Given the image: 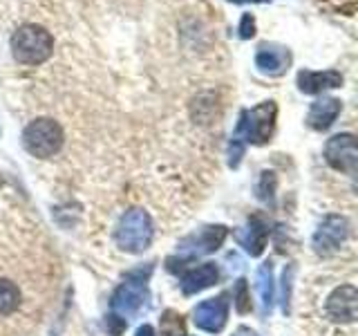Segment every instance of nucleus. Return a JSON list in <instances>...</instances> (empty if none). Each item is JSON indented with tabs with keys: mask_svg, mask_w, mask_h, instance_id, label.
<instances>
[{
	"mask_svg": "<svg viewBox=\"0 0 358 336\" xmlns=\"http://www.w3.org/2000/svg\"><path fill=\"white\" fill-rule=\"evenodd\" d=\"M275 117H278V106L273 101H262L260 106L240 112L238 128H235L229 144V166L233 168L240 166L246 144L262 146L271 139L275 128Z\"/></svg>",
	"mask_w": 358,
	"mask_h": 336,
	"instance_id": "nucleus-1",
	"label": "nucleus"
},
{
	"mask_svg": "<svg viewBox=\"0 0 358 336\" xmlns=\"http://www.w3.org/2000/svg\"><path fill=\"white\" fill-rule=\"evenodd\" d=\"M54 38L41 25H22L11 36V54L22 65H41L52 56Z\"/></svg>",
	"mask_w": 358,
	"mask_h": 336,
	"instance_id": "nucleus-2",
	"label": "nucleus"
},
{
	"mask_svg": "<svg viewBox=\"0 0 358 336\" xmlns=\"http://www.w3.org/2000/svg\"><path fill=\"white\" fill-rule=\"evenodd\" d=\"M115 238L119 249L128 253H141L152 242V220L143 209H130L121 216Z\"/></svg>",
	"mask_w": 358,
	"mask_h": 336,
	"instance_id": "nucleus-3",
	"label": "nucleus"
},
{
	"mask_svg": "<svg viewBox=\"0 0 358 336\" xmlns=\"http://www.w3.org/2000/svg\"><path fill=\"white\" fill-rule=\"evenodd\" d=\"M63 128L54 119H34L27 123V128L22 130V146L25 150L38 160H50L63 148Z\"/></svg>",
	"mask_w": 358,
	"mask_h": 336,
	"instance_id": "nucleus-4",
	"label": "nucleus"
},
{
	"mask_svg": "<svg viewBox=\"0 0 358 336\" xmlns=\"http://www.w3.org/2000/svg\"><path fill=\"white\" fill-rule=\"evenodd\" d=\"M148 285H145V278L130 276L126 278V283H121L119 289L112 296V312L121 318H132L143 309V305L148 302Z\"/></svg>",
	"mask_w": 358,
	"mask_h": 336,
	"instance_id": "nucleus-5",
	"label": "nucleus"
},
{
	"mask_svg": "<svg viewBox=\"0 0 358 336\" xmlns=\"http://www.w3.org/2000/svg\"><path fill=\"white\" fill-rule=\"evenodd\" d=\"M227 227L222 224H215V227H204L199 233L188 235L186 240L179 242V260L188 262V260H195L199 255H206L217 251L222 242L227 240Z\"/></svg>",
	"mask_w": 358,
	"mask_h": 336,
	"instance_id": "nucleus-6",
	"label": "nucleus"
},
{
	"mask_svg": "<svg viewBox=\"0 0 358 336\" xmlns=\"http://www.w3.org/2000/svg\"><path fill=\"white\" fill-rule=\"evenodd\" d=\"M324 160L334 168L347 175H356L358 168V150H356V137L350 132L336 134L324 144Z\"/></svg>",
	"mask_w": 358,
	"mask_h": 336,
	"instance_id": "nucleus-7",
	"label": "nucleus"
},
{
	"mask_svg": "<svg viewBox=\"0 0 358 336\" xmlns=\"http://www.w3.org/2000/svg\"><path fill=\"white\" fill-rule=\"evenodd\" d=\"M350 235V224L343 216H327L313 233V251L320 255H331L343 246Z\"/></svg>",
	"mask_w": 358,
	"mask_h": 336,
	"instance_id": "nucleus-8",
	"label": "nucleus"
},
{
	"mask_svg": "<svg viewBox=\"0 0 358 336\" xmlns=\"http://www.w3.org/2000/svg\"><path fill=\"white\" fill-rule=\"evenodd\" d=\"M229 318V300L227 294H222L217 298H208L204 302H199L193 312V321L199 330L210 332V334H217L224 330Z\"/></svg>",
	"mask_w": 358,
	"mask_h": 336,
	"instance_id": "nucleus-9",
	"label": "nucleus"
},
{
	"mask_svg": "<svg viewBox=\"0 0 358 336\" xmlns=\"http://www.w3.org/2000/svg\"><path fill=\"white\" fill-rule=\"evenodd\" d=\"M327 314L336 323H354L358 316V291L354 285H343L327 298Z\"/></svg>",
	"mask_w": 358,
	"mask_h": 336,
	"instance_id": "nucleus-10",
	"label": "nucleus"
},
{
	"mask_svg": "<svg viewBox=\"0 0 358 336\" xmlns=\"http://www.w3.org/2000/svg\"><path fill=\"white\" fill-rule=\"evenodd\" d=\"M289 63H291V54L287 48H282V45L262 43L255 52V65L262 74L280 76L287 72Z\"/></svg>",
	"mask_w": 358,
	"mask_h": 336,
	"instance_id": "nucleus-11",
	"label": "nucleus"
},
{
	"mask_svg": "<svg viewBox=\"0 0 358 336\" xmlns=\"http://www.w3.org/2000/svg\"><path fill=\"white\" fill-rule=\"evenodd\" d=\"M266 238H268V227H266V222L257 216L251 218L244 229L235 231V240H238L240 246H244V251L251 253L253 258L262 255L266 246Z\"/></svg>",
	"mask_w": 358,
	"mask_h": 336,
	"instance_id": "nucleus-12",
	"label": "nucleus"
},
{
	"mask_svg": "<svg viewBox=\"0 0 358 336\" xmlns=\"http://www.w3.org/2000/svg\"><path fill=\"white\" fill-rule=\"evenodd\" d=\"M341 85H343V74L336 70H324V72L302 70L298 74V88L305 94H320L324 90H334Z\"/></svg>",
	"mask_w": 358,
	"mask_h": 336,
	"instance_id": "nucleus-13",
	"label": "nucleus"
},
{
	"mask_svg": "<svg viewBox=\"0 0 358 336\" xmlns=\"http://www.w3.org/2000/svg\"><path fill=\"white\" fill-rule=\"evenodd\" d=\"M343 110V104L338 99H331V97H324V99H318L316 104H311L309 108V115H307V126L311 130H327L331 123L336 121V117L341 115Z\"/></svg>",
	"mask_w": 358,
	"mask_h": 336,
	"instance_id": "nucleus-14",
	"label": "nucleus"
},
{
	"mask_svg": "<svg viewBox=\"0 0 358 336\" xmlns=\"http://www.w3.org/2000/svg\"><path fill=\"white\" fill-rule=\"evenodd\" d=\"M217 278H220V269L213 262H204V265H199V267L190 269V272L184 274V278H182V291H184L186 296L199 294V291H204V289L215 285Z\"/></svg>",
	"mask_w": 358,
	"mask_h": 336,
	"instance_id": "nucleus-15",
	"label": "nucleus"
},
{
	"mask_svg": "<svg viewBox=\"0 0 358 336\" xmlns=\"http://www.w3.org/2000/svg\"><path fill=\"white\" fill-rule=\"evenodd\" d=\"M257 294L262 302V314L266 316L273 307V265L264 262L257 269Z\"/></svg>",
	"mask_w": 358,
	"mask_h": 336,
	"instance_id": "nucleus-16",
	"label": "nucleus"
},
{
	"mask_svg": "<svg viewBox=\"0 0 358 336\" xmlns=\"http://www.w3.org/2000/svg\"><path fill=\"white\" fill-rule=\"evenodd\" d=\"M20 305V291L9 280H0V316L16 312Z\"/></svg>",
	"mask_w": 358,
	"mask_h": 336,
	"instance_id": "nucleus-17",
	"label": "nucleus"
},
{
	"mask_svg": "<svg viewBox=\"0 0 358 336\" xmlns=\"http://www.w3.org/2000/svg\"><path fill=\"white\" fill-rule=\"evenodd\" d=\"M162 334L164 336H186V325L182 314H177L173 309L164 312L162 316Z\"/></svg>",
	"mask_w": 358,
	"mask_h": 336,
	"instance_id": "nucleus-18",
	"label": "nucleus"
},
{
	"mask_svg": "<svg viewBox=\"0 0 358 336\" xmlns=\"http://www.w3.org/2000/svg\"><path fill=\"white\" fill-rule=\"evenodd\" d=\"M233 298H235V307H238L240 314H246L251 309V296H249V285H246V280L240 278L238 285H235V291H233Z\"/></svg>",
	"mask_w": 358,
	"mask_h": 336,
	"instance_id": "nucleus-19",
	"label": "nucleus"
},
{
	"mask_svg": "<svg viewBox=\"0 0 358 336\" xmlns=\"http://www.w3.org/2000/svg\"><path fill=\"white\" fill-rule=\"evenodd\" d=\"M271 179H275V177H273V173H268V171H264L262 177H260V186H257V197L264 200V202H268V200L273 197V186L275 184L268 186V182H271Z\"/></svg>",
	"mask_w": 358,
	"mask_h": 336,
	"instance_id": "nucleus-20",
	"label": "nucleus"
},
{
	"mask_svg": "<svg viewBox=\"0 0 358 336\" xmlns=\"http://www.w3.org/2000/svg\"><path fill=\"white\" fill-rule=\"evenodd\" d=\"M240 36L242 38H251L255 36V18L251 14H244L240 20Z\"/></svg>",
	"mask_w": 358,
	"mask_h": 336,
	"instance_id": "nucleus-21",
	"label": "nucleus"
},
{
	"mask_svg": "<svg viewBox=\"0 0 358 336\" xmlns=\"http://www.w3.org/2000/svg\"><path fill=\"white\" fill-rule=\"evenodd\" d=\"M291 276H294V267H289V269H285V276H282V309L287 312L289 309V283H291Z\"/></svg>",
	"mask_w": 358,
	"mask_h": 336,
	"instance_id": "nucleus-22",
	"label": "nucleus"
},
{
	"mask_svg": "<svg viewBox=\"0 0 358 336\" xmlns=\"http://www.w3.org/2000/svg\"><path fill=\"white\" fill-rule=\"evenodd\" d=\"M106 325H108V328H110L112 336H119V334H121L123 330H126V318H119L117 314H115V316H108Z\"/></svg>",
	"mask_w": 358,
	"mask_h": 336,
	"instance_id": "nucleus-23",
	"label": "nucleus"
},
{
	"mask_svg": "<svg viewBox=\"0 0 358 336\" xmlns=\"http://www.w3.org/2000/svg\"><path fill=\"white\" fill-rule=\"evenodd\" d=\"M134 336H157V334H155V330L150 328V325H141V328L137 330V334H134Z\"/></svg>",
	"mask_w": 358,
	"mask_h": 336,
	"instance_id": "nucleus-24",
	"label": "nucleus"
},
{
	"mask_svg": "<svg viewBox=\"0 0 358 336\" xmlns=\"http://www.w3.org/2000/svg\"><path fill=\"white\" fill-rule=\"evenodd\" d=\"M229 3H233V5H249V3H271V0H229Z\"/></svg>",
	"mask_w": 358,
	"mask_h": 336,
	"instance_id": "nucleus-25",
	"label": "nucleus"
},
{
	"mask_svg": "<svg viewBox=\"0 0 358 336\" xmlns=\"http://www.w3.org/2000/svg\"><path fill=\"white\" fill-rule=\"evenodd\" d=\"M233 336H257V334L249 328H238V332H235Z\"/></svg>",
	"mask_w": 358,
	"mask_h": 336,
	"instance_id": "nucleus-26",
	"label": "nucleus"
},
{
	"mask_svg": "<svg viewBox=\"0 0 358 336\" xmlns=\"http://www.w3.org/2000/svg\"><path fill=\"white\" fill-rule=\"evenodd\" d=\"M0 184H3V179H0Z\"/></svg>",
	"mask_w": 358,
	"mask_h": 336,
	"instance_id": "nucleus-27",
	"label": "nucleus"
}]
</instances>
